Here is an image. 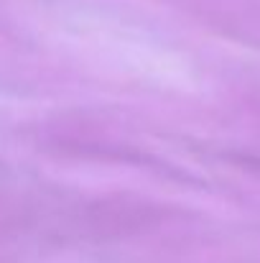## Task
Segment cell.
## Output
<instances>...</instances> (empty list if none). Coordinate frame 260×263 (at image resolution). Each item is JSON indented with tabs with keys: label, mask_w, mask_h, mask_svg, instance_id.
<instances>
[]
</instances>
